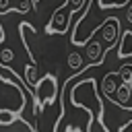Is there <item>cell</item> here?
<instances>
[{
	"instance_id": "obj_1",
	"label": "cell",
	"mask_w": 132,
	"mask_h": 132,
	"mask_svg": "<svg viewBox=\"0 0 132 132\" xmlns=\"http://www.w3.org/2000/svg\"><path fill=\"white\" fill-rule=\"evenodd\" d=\"M27 89L19 82V76L12 68L0 66V113L21 116L27 107Z\"/></svg>"
},
{
	"instance_id": "obj_12",
	"label": "cell",
	"mask_w": 132,
	"mask_h": 132,
	"mask_svg": "<svg viewBox=\"0 0 132 132\" xmlns=\"http://www.w3.org/2000/svg\"><path fill=\"white\" fill-rule=\"evenodd\" d=\"M66 64H68L72 70H76V72L82 70V66H85V64H82V56H80L78 52H70L68 58H66Z\"/></svg>"
},
{
	"instance_id": "obj_11",
	"label": "cell",
	"mask_w": 132,
	"mask_h": 132,
	"mask_svg": "<svg viewBox=\"0 0 132 132\" xmlns=\"http://www.w3.org/2000/svg\"><path fill=\"white\" fill-rule=\"evenodd\" d=\"M37 64H27L25 66V82H27V89H33L35 85H37Z\"/></svg>"
},
{
	"instance_id": "obj_14",
	"label": "cell",
	"mask_w": 132,
	"mask_h": 132,
	"mask_svg": "<svg viewBox=\"0 0 132 132\" xmlns=\"http://www.w3.org/2000/svg\"><path fill=\"white\" fill-rule=\"evenodd\" d=\"M14 60V54H12V50H8V47H4L2 52H0V64H8V62H12Z\"/></svg>"
},
{
	"instance_id": "obj_9",
	"label": "cell",
	"mask_w": 132,
	"mask_h": 132,
	"mask_svg": "<svg viewBox=\"0 0 132 132\" xmlns=\"http://www.w3.org/2000/svg\"><path fill=\"white\" fill-rule=\"evenodd\" d=\"M130 97H132V91H130V87L128 85H124V82H120L118 85V89H116V95H113V103H118L120 107H124L128 101H130Z\"/></svg>"
},
{
	"instance_id": "obj_4",
	"label": "cell",
	"mask_w": 132,
	"mask_h": 132,
	"mask_svg": "<svg viewBox=\"0 0 132 132\" xmlns=\"http://www.w3.org/2000/svg\"><path fill=\"white\" fill-rule=\"evenodd\" d=\"M99 29H101V39L107 43V47L111 50L113 45H116V41H118V37H120V21L116 19V16H109V19H105L101 25H99Z\"/></svg>"
},
{
	"instance_id": "obj_7",
	"label": "cell",
	"mask_w": 132,
	"mask_h": 132,
	"mask_svg": "<svg viewBox=\"0 0 132 132\" xmlns=\"http://www.w3.org/2000/svg\"><path fill=\"white\" fill-rule=\"evenodd\" d=\"M118 58L120 60L132 58V29L122 31V37H120V43H118Z\"/></svg>"
},
{
	"instance_id": "obj_8",
	"label": "cell",
	"mask_w": 132,
	"mask_h": 132,
	"mask_svg": "<svg viewBox=\"0 0 132 132\" xmlns=\"http://www.w3.org/2000/svg\"><path fill=\"white\" fill-rule=\"evenodd\" d=\"M120 76H118V72H107L105 76H103V82H101V91L109 97V99H113V91L118 89V85H116V80H118Z\"/></svg>"
},
{
	"instance_id": "obj_3",
	"label": "cell",
	"mask_w": 132,
	"mask_h": 132,
	"mask_svg": "<svg viewBox=\"0 0 132 132\" xmlns=\"http://www.w3.org/2000/svg\"><path fill=\"white\" fill-rule=\"evenodd\" d=\"M31 95H33V103H35V116H39V111L47 105V103H54L56 97H58V80H56V74H45L43 78L37 80V85L31 89Z\"/></svg>"
},
{
	"instance_id": "obj_16",
	"label": "cell",
	"mask_w": 132,
	"mask_h": 132,
	"mask_svg": "<svg viewBox=\"0 0 132 132\" xmlns=\"http://www.w3.org/2000/svg\"><path fill=\"white\" fill-rule=\"evenodd\" d=\"M130 91H132V82H130Z\"/></svg>"
},
{
	"instance_id": "obj_5",
	"label": "cell",
	"mask_w": 132,
	"mask_h": 132,
	"mask_svg": "<svg viewBox=\"0 0 132 132\" xmlns=\"http://www.w3.org/2000/svg\"><path fill=\"white\" fill-rule=\"evenodd\" d=\"M0 132H37V128L21 116H8V120H0Z\"/></svg>"
},
{
	"instance_id": "obj_10",
	"label": "cell",
	"mask_w": 132,
	"mask_h": 132,
	"mask_svg": "<svg viewBox=\"0 0 132 132\" xmlns=\"http://www.w3.org/2000/svg\"><path fill=\"white\" fill-rule=\"evenodd\" d=\"M91 2H95L97 8H101V10H111V8H124L132 0H91Z\"/></svg>"
},
{
	"instance_id": "obj_2",
	"label": "cell",
	"mask_w": 132,
	"mask_h": 132,
	"mask_svg": "<svg viewBox=\"0 0 132 132\" xmlns=\"http://www.w3.org/2000/svg\"><path fill=\"white\" fill-rule=\"evenodd\" d=\"M89 4H91V0H66L62 6H58L54 10L45 31L47 33H56V35L66 33L68 27H70V16L74 12H78V10H82V14H85L89 10Z\"/></svg>"
},
{
	"instance_id": "obj_13",
	"label": "cell",
	"mask_w": 132,
	"mask_h": 132,
	"mask_svg": "<svg viewBox=\"0 0 132 132\" xmlns=\"http://www.w3.org/2000/svg\"><path fill=\"white\" fill-rule=\"evenodd\" d=\"M118 76H120V80H122L124 85L130 87V82H132V64H124V66L118 70Z\"/></svg>"
},
{
	"instance_id": "obj_15",
	"label": "cell",
	"mask_w": 132,
	"mask_h": 132,
	"mask_svg": "<svg viewBox=\"0 0 132 132\" xmlns=\"http://www.w3.org/2000/svg\"><path fill=\"white\" fill-rule=\"evenodd\" d=\"M33 8H37V0H33Z\"/></svg>"
},
{
	"instance_id": "obj_6",
	"label": "cell",
	"mask_w": 132,
	"mask_h": 132,
	"mask_svg": "<svg viewBox=\"0 0 132 132\" xmlns=\"http://www.w3.org/2000/svg\"><path fill=\"white\" fill-rule=\"evenodd\" d=\"M107 52H109V50L103 47V43H101L99 39L89 41V43H87V60H89V64H91V66L103 64V58H105Z\"/></svg>"
}]
</instances>
